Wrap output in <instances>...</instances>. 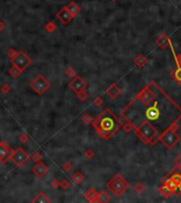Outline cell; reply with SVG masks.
<instances>
[{"label":"cell","instance_id":"1","mask_svg":"<svg viewBox=\"0 0 181 203\" xmlns=\"http://www.w3.org/2000/svg\"><path fill=\"white\" fill-rule=\"evenodd\" d=\"M121 117L136 126L149 122L162 134L173 124L179 123L181 107L156 81H151L121 110Z\"/></svg>","mask_w":181,"mask_h":203},{"label":"cell","instance_id":"2","mask_svg":"<svg viewBox=\"0 0 181 203\" xmlns=\"http://www.w3.org/2000/svg\"><path fill=\"white\" fill-rule=\"evenodd\" d=\"M95 132L103 140H110L122 129V122L110 109H104L91 123Z\"/></svg>","mask_w":181,"mask_h":203},{"label":"cell","instance_id":"3","mask_svg":"<svg viewBox=\"0 0 181 203\" xmlns=\"http://www.w3.org/2000/svg\"><path fill=\"white\" fill-rule=\"evenodd\" d=\"M136 136H138L143 143L149 145V146H155L159 142L160 139V131L157 129L153 124L149 122H141L138 124L135 128Z\"/></svg>","mask_w":181,"mask_h":203},{"label":"cell","instance_id":"4","mask_svg":"<svg viewBox=\"0 0 181 203\" xmlns=\"http://www.w3.org/2000/svg\"><path fill=\"white\" fill-rule=\"evenodd\" d=\"M106 187L115 198H120L125 191H128L130 184L121 173H115L106 183Z\"/></svg>","mask_w":181,"mask_h":203},{"label":"cell","instance_id":"5","mask_svg":"<svg viewBox=\"0 0 181 203\" xmlns=\"http://www.w3.org/2000/svg\"><path fill=\"white\" fill-rule=\"evenodd\" d=\"M178 129H179V123L173 124L160 136L159 142H161L167 149H173L181 141V136L177 132Z\"/></svg>","mask_w":181,"mask_h":203},{"label":"cell","instance_id":"6","mask_svg":"<svg viewBox=\"0 0 181 203\" xmlns=\"http://www.w3.org/2000/svg\"><path fill=\"white\" fill-rule=\"evenodd\" d=\"M30 86H31V88H32V90L35 92L36 94L41 95V94H44V92L49 89L50 83L44 77L43 75L39 74V75L36 76L32 81H31Z\"/></svg>","mask_w":181,"mask_h":203},{"label":"cell","instance_id":"7","mask_svg":"<svg viewBox=\"0 0 181 203\" xmlns=\"http://www.w3.org/2000/svg\"><path fill=\"white\" fill-rule=\"evenodd\" d=\"M30 155L21 147L17 148L16 150H13L11 155H10V160L18 167H21L22 165H25L30 160Z\"/></svg>","mask_w":181,"mask_h":203},{"label":"cell","instance_id":"8","mask_svg":"<svg viewBox=\"0 0 181 203\" xmlns=\"http://www.w3.org/2000/svg\"><path fill=\"white\" fill-rule=\"evenodd\" d=\"M31 62H32L31 58L22 51L17 52V54L12 58V65L17 67L18 69H20L21 71L27 69L29 66L31 65Z\"/></svg>","mask_w":181,"mask_h":203},{"label":"cell","instance_id":"9","mask_svg":"<svg viewBox=\"0 0 181 203\" xmlns=\"http://www.w3.org/2000/svg\"><path fill=\"white\" fill-rule=\"evenodd\" d=\"M87 83L83 80L80 76H75L74 78H72V81L69 83V87L72 91H74L75 93H78V92H82L84 90H86L87 88Z\"/></svg>","mask_w":181,"mask_h":203},{"label":"cell","instance_id":"10","mask_svg":"<svg viewBox=\"0 0 181 203\" xmlns=\"http://www.w3.org/2000/svg\"><path fill=\"white\" fill-rule=\"evenodd\" d=\"M56 17H57V19H58L59 21L65 25H67L68 23H69L73 19V18H74V17H73V15L69 12V10L67 9V7H63V9L60 10L58 13H57Z\"/></svg>","mask_w":181,"mask_h":203},{"label":"cell","instance_id":"11","mask_svg":"<svg viewBox=\"0 0 181 203\" xmlns=\"http://www.w3.org/2000/svg\"><path fill=\"white\" fill-rule=\"evenodd\" d=\"M13 150L6 142H0V162L6 163L10 159Z\"/></svg>","mask_w":181,"mask_h":203},{"label":"cell","instance_id":"12","mask_svg":"<svg viewBox=\"0 0 181 203\" xmlns=\"http://www.w3.org/2000/svg\"><path fill=\"white\" fill-rule=\"evenodd\" d=\"M170 43H172V40H170V38L167 36V34H165V33L160 34L158 37L156 38V40H155L156 46L159 47L161 50H165L169 48Z\"/></svg>","mask_w":181,"mask_h":203},{"label":"cell","instance_id":"13","mask_svg":"<svg viewBox=\"0 0 181 203\" xmlns=\"http://www.w3.org/2000/svg\"><path fill=\"white\" fill-rule=\"evenodd\" d=\"M105 93H106V95L108 96L109 99H118V97L121 95V93H122V89H121L120 87L118 86L115 83H114V84H111V85H110L108 88L106 89Z\"/></svg>","mask_w":181,"mask_h":203},{"label":"cell","instance_id":"14","mask_svg":"<svg viewBox=\"0 0 181 203\" xmlns=\"http://www.w3.org/2000/svg\"><path fill=\"white\" fill-rule=\"evenodd\" d=\"M48 171H49V168L47 167L46 164H44L40 161L36 163V165L32 168V173L36 177H38V178H43V177H44L48 173Z\"/></svg>","mask_w":181,"mask_h":203},{"label":"cell","instance_id":"15","mask_svg":"<svg viewBox=\"0 0 181 203\" xmlns=\"http://www.w3.org/2000/svg\"><path fill=\"white\" fill-rule=\"evenodd\" d=\"M161 182H162V184H163V185H165V186L169 187V188L173 191V194H174L176 197L179 196V194H180L179 188H178L177 184H176L175 182L169 178V177L165 176L164 178H162V179H161Z\"/></svg>","mask_w":181,"mask_h":203},{"label":"cell","instance_id":"16","mask_svg":"<svg viewBox=\"0 0 181 203\" xmlns=\"http://www.w3.org/2000/svg\"><path fill=\"white\" fill-rule=\"evenodd\" d=\"M166 176L169 177V178L177 184L178 188H179V191L181 192V169L176 170V167H174Z\"/></svg>","mask_w":181,"mask_h":203},{"label":"cell","instance_id":"17","mask_svg":"<svg viewBox=\"0 0 181 203\" xmlns=\"http://www.w3.org/2000/svg\"><path fill=\"white\" fill-rule=\"evenodd\" d=\"M98 196H99V192L94 188H90L88 191H86V194H85V198L90 203L98 202Z\"/></svg>","mask_w":181,"mask_h":203},{"label":"cell","instance_id":"18","mask_svg":"<svg viewBox=\"0 0 181 203\" xmlns=\"http://www.w3.org/2000/svg\"><path fill=\"white\" fill-rule=\"evenodd\" d=\"M170 76H172V78L178 84V85L181 86V67L176 66L175 69H173L172 72H170Z\"/></svg>","mask_w":181,"mask_h":203},{"label":"cell","instance_id":"19","mask_svg":"<svg viewBox=\"0 0 181 203\" xmlns=\"http://www.w3.org/2000/svg\"><path fill=\"white\" fill-rule=\"evenodd\" d=\"M158 192H159L160 196L165 198V199H167V198H169L170 196H173V195H174V194H173V191H170L169 187L163 185V184H162L161 186L158 187Z\"/></svg>","mask_w":181,"mask_h":203},{"label":"cell","instance_id":"20","mask_svg":"<svg viewBox=\"0 0 181 203\" xmlns=\"http://www.w3.org/2000/svg\"><path fill=\"white\" fill-rule=\"evenodd\" d=\"M67 9L69 10V12L73 15V17H75L78 14V13L81 12V7L78 6V4L75 3L74 1L70 2V3L67 6Z\"/></svg>","mask_w":181,"mask_h":203},{"label":"cell","instance_id":"21","mask_svg":"<svg viewBox=\"0 0 181 203\" xmlns=\"http://www.w3.org/2000/svg\"><path fill=\"white\" fill-rule=\"evenodd\" d=\"M135 128H136V125L129 120L125 121V123L122 125V130L125 133H130L132 131H135Z\"/></svg>","mask_w":181,"mask_h":203},{"label":"cell","instance_id":"22","mask_svg":"<svg viewBox=\"0 0 181 203\" xmlns=\"http://www.w3.org/2000/svg\"><path fill=\"white\" fill-rule=\"evenodd\" d=\"M71 179H72V181L74 182L75 184H77V185H80V184H82L83 183V181L85 180V176L83 175L81 171H75L74 173L72 175L71 177Z\"/></svg>","mask_w":181,"mask_h":203},{"label":"cell","instance_id":"23","mask_svg":"<svg viewBox=\"0 0 181 203\" xmlns=\"http://www.w3.org/2000/svg\"><path fill=\"white\" fill-rule=\"evenodd\" d=\"M33 202L35 203H46V202H51L50 198L47 196L44 192H39V194L33 199Z\"/></svg>","mask_w":181,"mask_h":203},{"label":"cell","instance_id":"24","mask_svg":"<svg viewBox=\"0 0 181 203\" xmlns=\"http://www.w3.org/2000/svg\"><path fill=\"white\" fill-rule=\"evenodd\" d=\"M135 64L136 66H138L139 68H143V67H145L146 64H147V58H146L144 55L140 54L135 58Z\"/></svg>","mask_w":181,"mask_h":203},{"label":"cell","instance_id":"25","mask_svg":"<svg viewBox=\"0 0 181 203\" xmlns=\"http://www.w3.org/2000/svg\"><path fill=\"white\" fill-rule=\"evenodd\" d=\"M110 201V196L107 191H102L101 192H99V196H98V202L100 203H106V202H109Z\"/></svg>","mask_w":181,"mask_h":203},{"label":"cell","instance_id":"26","mask_svg":"<svg viewBox=\"0 0 181 203\" xmlns=\"http://www.w3.org/2000/svg\"><path fill=\"white\" fill-rule=\"evenodd\" d=\"M169 48H170V51H172V54L174 56V60L176 62V66H179L181 67V54H176L175 50H174V47H173V44L170 43L169 44Z\"/></svg>","mask_w":181,"mask_h":203},{"label":"cell","instance_id":"27","mask_svg":"<svg viewBox=\"0 0 181 203\" xmlns=\"http://www.w3.org/2000/svg\"><path fill=\"white\" fill-rule=\"evenodd\" d=\"M133 191H135L136 194L141 195L144 191H145V186H144V184L141 183V182H137V183L135 184V186H133Z\"/></svg>","mask_w":181,"mask_h":203},{"label":"cell","instance_id":"28","mask_svg":"<svg viewBox=\"0 0 181 203\" xmlns=\"http://www.w3.org/2000/svg\"><path fill=\"white\" fill-rule=\"evenodd\" d=\"M21 73H22V71L20 69H18L17 67H15V66H13L11 69H10V74H11L12 77H14V78H17Z\"/></svg>","mask_w":181,"mask_h":203},{"label":"cell","instance_id":"29","mask_svg":"<svg viewBox=\"0 0 181 203\" xmlns=\"http://www.w3.org/2000/svg\"><path fill=\"white\" fill-rule=\"evenodd\" d=\"M81 120H82V122H83L84 124H86V125H90V124L93 122L94 118L91 117V115L89 114V113H85V114H84L83 117L81 118Z\"/></svg>","mask_w":181,"mask_h":203},{"label":"cell","instance_id":"30","mask_svg":"<svg viewBox=\"0 0 181 203\" xmlns=\"http://www.w3.org/2000/svg\"><path fill=\"white\" fill-rule=\"evenodd\" d=\"M57 29V25L54 22H48L46 25V31L48 33H54Z\"/></svg>","mask_w":181,"mask_h":203},{"label":"cell","instance_id":"31","mask_svg":"<svg viewBox=\"0 0 181 203\" xmlns=\"http://www.w3.org/2000/svg\"><path fill=\"white\" fill-rule=\"evenodd\" d=\"M31 159H32L34 162H39V161H41V159H43V155L40 154V152H34V154L31 155Z\"/></svg>","mask_w":181,"mask_h":203},{"label":"cell","instance_id":"32","mask_svg":"<svg viewBox=\"0 0 181 203\" xmlns=\"http://www.w3.org/2000/svg\"><path fill=\"white\" fill-rule=\"evenodd\" d=\"M77 99H80L81 102H85L86 99H88V93L85 90L82 91V92H78V93H77Z\"/></svg>","mask_w":181,"mask_h":203},{"label":"cell","instance_id":"33","mask_svg":"<svg viewBox=\"0 0 181 203\" xmlns=\"http://www.w3.org/2000/svg\"><path fill=\"white\" fill-rule=\"evenodd\" d=\"M66 75L70 78H74L77 76V71L73 69V68H68L66 70Z\"/></svg>","mask_w":181,"mask_h":203},{"label":"cell","instance_id":"34","mask_svg":"<svg viewBox=\"0 0 181 203\" xmlns=\"http://www.w3.org/2000/svg\"><path fill=\"white\" fill-rule=\"evenodd\" d=\"M174 162H175V167H177L178 169H181V152H179V154L176 155Z\"/></svg>","mask_w":181,"mask_h":203},{"label":"cell","instance_id":"35","mask_svg":"<svg viewBox=\"0 0 181 203\" xmlns=\"http://www.w3.org/2000/svg\"><path fill=\"white\" fill-rule=\"evenodd\" d=\"M84 157H85L86 159H88V160H91L94 157V151L92 149H87L85 152H84Z\"/></svg>","mask_w":181,"mask_h":203},{"label":"cell","instance_id":"36","mask_svg":"<svg viewBox=\"0 0 181 203\" xmlns=\"http://www.w3.org/2000/svg\"><path fill=\"white\" fill-rule=\"evenodd\" d=\"M59 187H62V189H64V191H67V189L70 187V182L68 181L67 179H65V180H63L62 182H60Z\"/></svg>","mask_w":181,"mask_h":203},{"label":"cell","instance_id":"37","mask_svg":"<svg viewBox=\"0 0 181 203\" xmlns=\"http://www.w3.org/2000/svg\"><path fill=\"white\" fill-rule=\"evenodd\" d=\"M103 103H104V101H103V99H102L101 96H98V97H95V99H93V105L95 107H101L102 105H103Z\"/></svg>","mask_w":181,"mask_h":203},{"label":"cell","instance_id":"38","mask_svg":"<svg viewBox=\"0 0 181 203\" xmlns=\"http://www.w3.org/2000/svg\"><path fill=\"white\" fill-rule=\"evenodd\" d=\"M63 169L66 171V173H69V171H71L73 169V164L70 162H66L64 165H63Z\"/></svg>","mask_w":181,"mask_h":203},{"label":"cell","instance_id":"39","mask_svg":"<svg viewBox=\"0 0 181 203\" xmlns=\"http://www.w3.org/2000/svg\"><path fill=\"white\" fill-rule=\"evenodd\" d=\"M19 141L21 142V143H27L29 141V136L27 133H21L19 136Z\"/></svg>","mask_w":181,"mask_h":203},{"label":"cell","instance_id":"40","mask_svg":"<svg viewBox=\"0 0 181 203\" xmlns=\"http://www.w3.org/2000/svg\"><path fill=\"white\" fill-rule=\"evenodd\" d=\"M0 90H1V92L2 93H4V94H7V92H10L11 91V87H10L9 85H3L1 87V89H0Z\"/></svg>","mask_w":181,"mask_h":203},{"label":"cell","instance_id":"41","mask_svg":"<svg viewBox=\"0 0 181 203\" xmlns=\"http://www.w3.org/2000/svg\"><path fill=\"white\" fill-rule=\"evenodd\" d=\"M7 56H10V57H11V58H13V57H14L15 55L17 54V52L15 51V50L13 49V48H11V49H9V50H7Z\"/></svg>","mask_w":181,"mask_h":203},{"label":"cell","instance_id":"42","mask_svg":"<svg viewBox=\"0 0 181 203\" xmlns=\"http://www.w3.org/2000/svg\"><path fill=\"white\" fill-rule=\"evenodd\" d=\"M51 185L53 188H58L60 185V182L58 181V179H54V180L51 182Z\"/></svg>","mask_w":181,"mask_h":203},{"label":"cell","instance_id":"43","mask_svg":"<svg viewBox=\"0 0 181 203\" xmlns=\"http://www.w3.org/2000/svg\"><path fill=\"white\" fill-rule=\"evenodd\" d=\"M4 28H6V25H4V22L0 19V32H2V31L4 30Z\"/></svg>","mask_w":181,"mask_h":203},{"label":"cell","instance_id":"44","mask_svg":"<svg viewBox=\"0 0 181 203\" xmlns=\"http://www.w3.org/2000/svg\"><path fill=\"white\" fill-rule=\"evenodd\" d=\"M111 1H117V0H111Z\"/></svg>","mask_w":181,"mask_h":203}]
</instances>
